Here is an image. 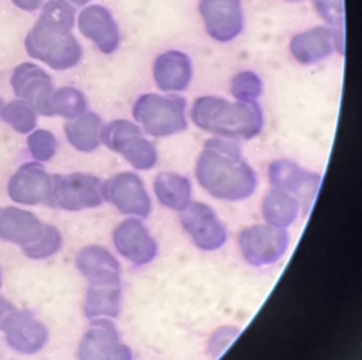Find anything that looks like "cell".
<instances>
[{"label":"cell","mask_w":362,"mask_h":360,"mask_svg":"<svg viewBox=\"0 0 362 360\" xmlns=\"http://www.w3.org/2000/svg\"><path fill=\"white\" fill-rule=\"evenodd\" d=\"M8 346L21 354H35L48 342V329L30 311H16L3 328Z\"/></svg>","instance_id":"cell-19"},{"label":"cell","mask_w":362,"mask_h":360,"mask_svg":"<svg viewBox=\"0 0 362 360\" xmlns=\"http://www.w3.org/2000/svg\"><path fill=\"white\" fill-rule=\"evenodd\" d=\"M64 1L72 4L74 7H81V6H85L89 0H64Z\"/></svg>","instance_id":"cell-36"},{"label":"cell","mask_w":362,"mask_h":360,"mask_svg":"<svg viewBox=\"0 0 362 360\" xmlns=\"http://www.w3.org/2000/svg\"><path fill=\"white\" fill-rule=\"evenodd\" d=\"M27 147L31 157L37 162H47L49 161L58 151V140L54 133L38 128L33 130L27 137Z\"/></svg>","instance_id":"cell-31"},{"label":"cell","mask_w":362,"mask_h":360,"mask_svg":"<svg viewBox=\"0 0 362 360\" xmlns=\"http://www.w3.org/2000/svg\"><path fill=\"white\" fill-rule=\"evenodd\" d=\"M199 185L221 200H243L257 186L255 169L243 158L239 145L228 138H209L195 164Z\"/></svg>","instance_id":"cell-1"},{"label":"cell","mask_w":362,"mask_h":360,"mask_svg":"<svg viewBox=\"0 0 362 360\" xmlns=\"http://www.w3.org/2000/svg\"><path fill=\"white\" fill-rule=\"evenodd\" d=\"M229 90L236 100L257 102L263 92V83L256 72L242 71L233 76Z\"/></svg>","instance_id":"cell-30"},{"label":"cell","mask_w":362,"mask_h":360,"mask_svg":"<svg viewBox=\"0 0 362 360\" xmlns=\"http://www.w3.org/2000/svg\"><path fill=\"white\" fill-rule=\"evenodd\" d=\"M76 23L79 32L100 52L112 54L119 48L120 32L109 8L100 4L88 6L79 11Z\"/></svg>","instance_id":"cell-18"},{"label":"cell","mask_w":362,"mask_h":360,"mask_svg":"<svg viewBox=\"0 0 362 360\" xmlns=\"http://www.w3.org/2000/svg\"><path fill=\"white\" fill-rule=\"evenodd\" d=\"M286 1H290V3H298V1H303V0H286Z\"/></svg>","instance_id":"cell-38"},{"label":"cell","mask_w":362,"mask_h":360,"mask_svg":"<svg viewBox=\"0 0 362 360\" xmlns=\"http://www.w3.org/2000/svg\"><path fill=\"white\" fill-rule=\"evenodd\" d=\"M3 99H1V96H0V119H1V110H3Z\"/></svg>","instance_id":"cell-37"},{"label":"cell","mask_w":362,"mask_h":360,"mask_svg":"<svg viewBox=\"0 0 362 360\" xmlns=\"http://www.w3.org/2000/svg\"><path fill=\"white\" fill-rule=\"evenodd\" d=\"M62 246V236L59 230L52 224H44L40 237L23 247V253L35 260H42L47 257L54 256L61 250Z\"/></svg>","instance_id":"cell-29"},{"label":"cell","mask_w":362,"mask_h":360,"mask_svg":"<svg viewBox=\"0 0 362 360\" xmlns=\"http://www.w3.org/2000/svg\"><path fill=\"white\" fill-rule=\"evenodd\" d=\"M300 206L297 198L273 188L262 202V216L269 224L286 229L298 217Z\"/></svg>","instance_id":"cell-24"},{"label":"cell","mask_w":362,"mask_h":360,"mask_svg":"<svg viewBox=\"0 0 362 360\" xmlns=\"http://www.w3.org/2000/svg\"><path fill=\"white\" fill-rule=\"evenodd\" d=\"M0 287H1V272H0Z\"/></svg>","instance_id":"cell-39"},{"label":"cell","mask_w":362,"mask_h":360,"mask_svg":"<svg viewBox=\"0 0 362 360\" xmlns=\"http://www.w3.org/2000/svg\"><path fill=\"white\" fill-rule=\"evenodd\" d=\"M52 191V175L40 162H25L11 175L8 196L23 205H49Z\"/></svg>","instance_id":"cell-15"},{"label":"cell","mask_w":362,"mask_h":360,"mask_svg":"<svg viewBox=\"0 0 362 360\" xmlns=\"http://www.w3.org/2000/svg\"><path fill=\"white\" fill-rule=\"evenodd\" d=\"M198 10L206 34L218 42H229L243 30L240 0H199Z\"/></svg>","instance_id":"cell-13"},{"label":"cell","mask_w":362,"mask_h":360,"mask_svg":"<svg viewBox=\"0 0 362 360\" xmlns=\"http://www.w3.org/2000/svg\"><path fill=\"white\" fill-rule=\"evenodd\" d=\"M100 143L120 154L136 169H151L157 164V150L133 121L117 119L102 126Z\"/></svg>","instance_id":"cell-5"},{"label":"cell","mask_w":362,"mask_h":360,"mask_svg":"<svg viewBox=\"0 0 362 360\" xmlns=\"http://www.w3.org/2000/svg\"><path fill=\"white\" fill-rule=\"evenodd\" d=\"M75 264L88 280V288H122L119 261L106 247L90 244L81 248Z\"/></svg>","instance_id":"cell-17"},{"label":"cell","mask_w":362,"mask_h":360,"mask_svg":"<svg viewBox=\"0 0 362 360\" xmlns=\"http://www.w3.org/2000/svg\"><path fill=\"white\" fill-rule=\"evenodd\" d=\"M239 332L240 330L233 326H223L215 330L209 339V353L212 357H219V354L229 346Z\"/></svg>","instance_id":"cell-33"},{"label":"cell","mask_w":362,"mask_h":360,"mask_svg":"<svg viewBox=\"0 0 362 360\" xmlns=\"http://www.w3.org/2000/svg\"><path fill=\"white\" fill-rule=\"evenodd\" d=\"M13 4L24 11H35L38 10L45 0H11Z\"/></svg>","instance_id":"cell-35"},{"label":"cell","mask_w":362,"mask_h":360,"mask_svg":"<svg viewBox=\"0 0 362 360\" xmlns=\"http://www.w3.org/2000/svg\"><path fill=\"white\" fill-rule=\"evenodd\" d=\"M180 222L194 244L204 251L218 250L226 241V229L223 223L206 203L191 202L181 210Z\"/></svg>","instance_id":"cell-10"},{"label":"cell","mask_w":362,"mask_h":360,"mask_svg":"<svg viewBox=\"0 0 362 360\" xmlns=\"http://www.w3.org/2000/svg\"><path fill=\"white\" fill-rule=\"evenodd\" d=\"M78 360H133V354L120 340L115 323L98 318L92 319L79 342Z\"/></svg>","instance_id":"cell-8"},{"label":"cell","mask_w":362,"mask_h":360,"mask_svg":"<svg viewBox=\"0 0 362 360\" xmlns=\"http://www.w3.org/2000/svg\"><path fill=\"white\" fill-rule=\"evenodd\" d=\"M153 78L163 92H182L192 80V61L185 52L165 51L154 61Z\"/></svg>","instance_id":"cell-20"},{"label":"cell","mask_w":362,"mask_h":360,"mask_svg":"<svg viewBox=\"0 0 362 360\" xmlns=\"http://www.w3.org/2000/svg\"><path fill=\"white\" fill-rule=\"evenodd\" d=\"M103 181L86 172L54 174L49 206L78 212L103 203Z\"/></svg>","instance_id":"cell-6"},{"label":"cell","mask_w":362,"mask_h":360,"mask_svg":"<svg viewBox=\"0 0 362 360\" xmlns=\"http://www.w3.org/2000/svg\"><path fill=\"white\" fill-rule=\"evenodd\" d=\"M269 181L274 189L284 191L298 199L304 210L318 191L321 175L307 171L290 160H276L269 167Z\"/></svg>","instance_id":"cell-14"},{"label":"cell","mask_w":362,"mask_h":360,"mask_svg":"<svg viewBox=\"0 0 362 360\" xmlns=\"http://www.w3.org/2000/svg\"><path fill=\"white\" fill-rule=\"evenodd\" d=\"M317 14L331 28L344 31L345 8L344 0H311Z\"/></svg>","instance_id":"cell-32"},{"label":"cell","mask_w":362,"mask_h":360,"mask_svg":"<svg viewBox=\"0 0 362 360\" xmlns=\"http://www.w3.org/2000/svg\"><path fill=\"white\" fill-rule=\"evenodd\" d=\"M102 119L95 112H85L76 119L68 120L64 124V131L69 144L81 151L90 152L100 145Z\"/></svg>","instance_id":"cell-23"},{"label":"cell","mask_w":362,"mask_h":360,"mask_svg":"<svg viewBox=\"0 0 362 360\" xmlns=\"http://www.w3.org/2000/svg\"><path fill=\"white\" fill-rule=\"evenodd\" d=\"M158 202L173 210L181 212L191 203L192 186L187 176L175 172H161L153 182Z\"/></svg>","instance_id":"cell-22"},{"label":"cell","mask_w":362,"mask_h":360,"mask_svg":"<svg viewBox=\"0 0 362 360\" xmlns=\"http://www.w3.org/2000/svg\"><path fill=\"white\" fill-rule=\"evenodd\" d=\"M10 85L14 95L28 102L37 113L51 116L49 102L55 88L51 76L42 68L33 62L17 65L11 73Z\"/></svg>","instance_id":"cell-12"},{"label":"cell","mask_w":362,"mask_h":360,"mask_svg":"<svg viewBox=\"0 0 362 360\" xmlns=\"http://www.w3.org/2000/svg\"><path fill=\"white\" fill-rule=\"evenodd\" d=\"M24 47L35 58L55 71H66L82 59V48L69 30L35 21L24 40Z\"/></svg>","instance_id":"cell-3"},{"label":"cell","mask_w":362,"mask_h":360,"mask_svg":"<svg viewBox=\"0 0 362 360\" xmlns=\"http://www.w3.org/2000/svg\"><path fill=\"white\" fill-rule=\"evenodd\" d=\"M239 248L243 258L255 267L276 264L286 254L290 236L284 227L253 224L239 234Z\"/></svg>","instance_id":"cell-7"},{"label":"cell","mask_w":362,"mask_h":360,"mask_svg":"<svg viewBox=\"0 0 362 360\" xmlns=\"http://www.w3.org/2000/svg\"><path fill=\"white\" fill-rule=\"evenodd\" d=\"M191 120L201 130L228 140H250L263 128V110L257 102L199 96L191 107Z\"/></svg>","instance_id":"cell-2"},{"label":"cell","mask_w":362,"mask_h":360,"mask_svg":"<svg viewBox=\"0 0 362 360\" xmlns=\"http://www.w3.org/2000/svg\"><path fill=\"white\" fill-rule=\"evenodd\" d=\"M88 102L85 95L72 86H62L52 92L49 102L51 116H61L66 120L76 119L86 112Z\"/></svg>","instance_id":"cell-26"},{"label":"cell","mask_w":362,"mask_h":360,"mask_svg":"<svg viewBox=\"0 0 362 360\" xmlns=\"http://www.w3.org/2000/svg\"><path fill=\"white\" fill-rule=\"evenodd\" d=\"M112 239L119 254L134 265L148 264L157 256L156 240L139 217L120 222L113 230Z\"/></svg>","instance_id":"cell-16"},{"label":"cell","mask_w":362,"mask_h":360,"mask_svg":"<svg viewBox=\"0 0 362 360\" xmlns=\"http://www.w3.org/2000/svg\"><path fill=\"white\" fill-rule=\"evenodd\" d=\"M344 31L318 25L296 34L290 41V52L296 61L311 65L327 59L334 52L344 55Z\"/></svg>","instance_id":"cell-11"},{"label":"cell","mask_w":362,"mask_h":360,"mask_svg":"<svg viewBox=\"0 0 362 360\" xmlns=\"http://www.w3.org/2000/svg\"><path fill=\"white\" fill-rule=\"evenodd\" d=\"M185 107L181 96L144 93L133 104V117L148 136L168 137L187 128Z\"/></svg>","instance_id":"cell-4"},{"label":"cell","mask_w":362,"mask_h":360,"mask_svg":"<svg viewBox=\"0 0 362 360\" xmlns=\"http://www.w3.org/2000/svg\"><path fill=\"white\" fill-rule=\"evenodd\" d=\"M122 305V288H88L83 312L88 319L116 318Z\"/></svg>","instance_id":"cell-25"},{"label":"cell","mask_w":362,"mask_h":360,"mask_svg":"<svg viewBox=\"0 0 362 360\" xmlns=\"http://www.w3.org/2000/svg\"><path fill=\"white\" fill-rule=\"evenodd\" d=\"M103 198L123 215L144 219L151 212V199L141 178L130 171L115 174L106 179Z\"/></svg>","instance_id":"cell-9"},{"label":"cell","mask_w":362,"mask_h":360,"mask_svg":"<svg viewBox=\"0 0 362 360\" xmlns=\"http://www.w3.org/2000/svg\"><path fill=\"white\" fill-rule=\"evenodd\" d=\"M75 11L76 7L64 0H47L41 6V13L37 20L54 27L72 31L75 24Z\"/></svg>","instance_id":"cell-28"},{"label":"cell","mask_w":362,"mask_h":360,"mask_svg":"<svg viewBox=\"0 0 362 360\" xmlns=\"http://www.w3.org/2000/svg\"><path fill=\"white\" fill-rule=\"evenodd\" d=\"M42 227L44 223L30 210L16 206L0 208V240L24 247L40 237Z\"/></svg>","instance_id":"cell-21"},{"label":"cell","mask_w":362,"mask_h":360,"mask_svg":"<svg viewBox=\"0 0 362 360\" xmlns=\"http://www.w3.org/2000/svg\"><path fill=\"white\" fill-rule=\"evenodd\" d=\"M1 119L17 133L27 134L35 130L38 121L37 110L25 100L16 99L3 106Z\"/></svg>","instance_id":"cell-27"},{"label":"cell","mask_w":362,"mask_h":360,"mask_svg":"<svg viewBox=\"0 0 362 360\" xmlns=\"http://www.w3.org/2000/svg\"><path fill=\"white\" fill-rule=\"evenodd\" d=\"M17 311V308L4 296H0V330L6 326L8 319L13 316V313Z\"/></svg>","instance_id":"cell-34"}]
</instances>
